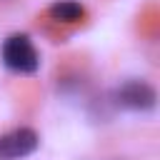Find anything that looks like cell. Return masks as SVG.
Returning a JSON list of instances; mask_svg holds the SVG:
<instances>
[{
  "mask_svg": "<svg viewBox=\"0 0 160 160\" xmlns=\"http://www.w3.org/2000/svg\"><path fill=\"white\" fill-rule=\"evenodd\" d=\"M40 145V138L32 128H15L0 135V160H22L32 155Z\"/></svg>",
  "mask_w": 160,
  "mask_h": 160,
  "instance_id": "3",
  "label": "cell"
},
{
  "mask_svg": "<svg viewBox=\"0 0 160 160\" xmlns=\"http://www.w3.org/2000/svg\"><path fill=\"white\" fill-rule=\"evenodd\" d=\"M112 105L130 112H150L158 102V92L145 80H128L112 90Z\"/></svg>",
  "mask_w": 160,
  "mask_h": 160,
  "instance_id": "2",
  "label": "cell"
},
{
  "mask_svg": "<svg viewBox=\"0 0 160 160\" xmlns=\"http://www.w3.org/2000/svg\"><path fill=\"white\" fill-rule=\"evenodd\" d=\"M48 15L58 22H78L85 18V8L78 0H55L48 8Z\"/></svg>",
  "mask_w": 160,
  "mask_h": 160,
  "instance_id": "4",
  "label": "cell"
},
{
  "mask_svg": "<svg viewBox=\"0 0 160 160\" xmlns=\"http://www.w3.org/2000/svg\"><path fill=\"white\" fill-rule=\"evenodd\" d=\"M0 60L8 70H12L18 75H32L40 68V55L25 32H15V35H8L2 40Z\"/></svg>",
  "mask_w": 160,
  "mask_h": 160,
  "instance_id": "1",
  "label": "cell"
}]
</instances>
